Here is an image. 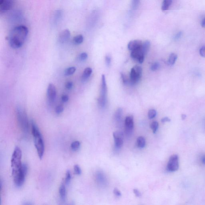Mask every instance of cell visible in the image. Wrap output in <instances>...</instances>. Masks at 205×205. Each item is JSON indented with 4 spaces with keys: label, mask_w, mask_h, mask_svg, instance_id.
I'll use <instances>...</instances> for the list:
<instances>
[{
    "label": "cell",
    "mask_w": 205,
    "mask_h": 205,
    "mask_svg": "<svg viewBox=\"0 0 205 205\" xmlns=\"http://www.w3.org/2000/svg\"><path fill=\"white\" fill-rule=\"evenodd\" d=\"M133 192H134V194H135L136 196L138 197V198H139V197L142 196V194L140 192L138 189H133Z\"/></svg>",
    "instance_id": "cell-40"
},
{
    "label": "cell",
    "mask_w": 205,
    "mask_h": 205,
    "mask_svg": "<svg viewBox=\"0 0 205 205\" xmlns=\"http://www.w3.org/2000/svg\"><path fill=\"white\" fill-rule=\"evenodd\" d=\"M141 0H132L131 1V7L132 9L136 10L138 7Z\"/></svg>",
    "instance_id": "cell-26"
},
{
    "label": "cell",
    "mask_w": 205,
    "mask_h": 205,
    "mask_svg": "<svg viewBox=\"0 0 205 205\" xmlns=\"http://www.w3.org/2000/svg\"><path fill=\"white\" fill-rule=\"evenodd\" d=\"M202 161L203 164L205 165V155H204L202 157Z\"/></svg>",
    "instance_id": "cell-46"
},
{
    "label": "cell",
    "mask_w": 205,
    "mask_h": 205,
    "mask_svg": "<svg viewBox=\"0 0 205 205\" xmlns=\"http://www.w3.org/2000/svg\"><path fill=\"white\" fill-rule=\"evenodd\" d=\"M150 41H148V40H146V41H145L143 43L141 49H142L143 52V53L144 55H146L148 53L150 47Z\"/></svg>",
    "instance_id": "cell-18"
},
{
    "label": "cell",
    "mask_w": 205,
    "mask_h": 205,
    "mask_svg": "<svg viewBox=\"0 0 205 205\" xmlns=\"http://www.w3.org/2000/svg\"><path fill=\"white\" fill-rule=\"evenodd\" d=\"M14 182L17 187H20L23 185L25 181L26 174L22 171V169L16 171H12Z\"/></svg>",
    "instance_id": "cell-7"
},
{
    "label": "cell",
    "mask_w": 205,
    "mask_h": 205,
    "mask_svg": "<svg viewBox=\"0 0 205 205\" xmlns=\"http://www.w3.org/2000/svg\"><path fill=\"white\" fill-rule=\"evenodd\" d=\"M83 37L82 35H79L74 36L73 39V42L75 45H80L83 43Z\"/></svg>",
    "instance_id": "cell-22"
},
{
    "label": "cell",
    "mask_w": 205,
    "mask_h": 205,
    "mask_svg": "<svg viewBox=\"0 0 205 205\" xmlns=\"http://www.w3.org/2000/svg\"><path fill=\"white\" fill-rule=\"evenodd\" d=\"M186 118V115H185V114H182V115H181V118H182V120H184V119H185Z\"/></svg>",
    "instance_id": "cell-47"
},
{
    "label": "cell",
    "mask_w": 205,
    "mask_h": 205,
    "mask_svg": "<svg viewBox=\"0 0 205 205\" xmlns=\"http://www.w3.org/2000/svg\"><path fill=\"white\" fill-rule=\"evenodd\" d=\"M170 119L168 117H165V118H163L161 120V122L163 123L167 122H170Z\"/></svg>",
    "instance_id": "cell-43"
},
{
    "label": "cell",
    "mask_w": 205,
    "mask_h": 205,
    "mask_svg": "<svg viewBox=\"0 0 205 205\" xmlns=\"http://www.w3.org/2000/svg\"><path fill=\"white\" fill-rule=\"evenodd\" d=\"M177 59V55L175 53H171L169 57L168 63L170 65H174Z\"/></svg>",
    "instance_id": "cell-24"
},
{
    "label": "cell",
    "mask_w": 205,
    "mask_h": 205,
    "mask_svg": "<svg viewBox=\"0 0 205 205\" xmlns=\"http://www.w3.org/2000/svg\"><path fill=\"white\" fill-rule=\"evenodd\" d=\"M157 112L155 109H152L149 110L148 113V118L150 119L154 118L156 115Z\"/></svg>",
    "instance_id": "cell-30"
},
{
    "label": "cell",
    "mask_w": 205,
    "mask_h": 205,
    "mask_svg": "<svg viewBox=\"0 0 205 205\" xmlns=\"http://www.w3.org/2000/svg\"><path fill=\"white\" fill-rule=\"evenodd\" d=\"M179 167V157L178 155H174L170 157L167 166V169L169 171H176Z\"/></svg>",
    "instance_id": "cell-8"
},
{
    "label": "cell",
    "mask_w": 205,
    "mask_h": 205,
    "mask_svg": "<svg viewBox=\"0 0 205 205\" xmlns=\"http://www.w3.org/2000/svg\"><path fill=\"white\" fill-rule=\"evenodd\" d=\"M151 128L153 131V133H156L158 129V127H159V124L157 122L154 121L151 124Z\"/></svg>",
    "instance_id": "cell-27"
},
{
    "label": "cell",
    "mask_w": 205,
    "mask_h": 205,
    "mask_svg": "<svg viewBox=\"0 0 205 205\" xmlns=\"http://www.w3.org/2000/svg\"><path fill=\"white\" fill-rule=\"evenodd\" d=\"M80 143L79 141L73 142L71 144V148L73 150H77L80 148Z\"/></svg>",
    "instance_id": "cell-28"
},
{
    "label": "cell",
    "mask_w": 205,
    "mask_h": 205,
    "mask_svg": "<svg viewBox=\"0 0 205 205\" xmlns=\"http://www.w3.org/2000/svg\"><path fill=\"white\" fill-rule=\"evenodd\" d=\"M33 138H34V144L36 148L38 156L41 160L43 157L44 149H45L44 142H43L41 134L40 133L38 135L34 136Z\"/></svg>",
    "instance_id": "cell-5"
},
{
    "label": "cell",
    "mask_w": 205,
    "mask_h": 205,
    "mask_svg": "<svg viewBox=\"0 0 205 205\" xmlns=\"http://www.w3.org/2000/svg\"><path fill=\"white\" fill-rule=\"evenodd\" d=\"M201 26L203 28H205V18L203 19L202 22H201Z\"/></svg>",
    "instance_id": "cell-45"
},
{
    "label": "cell",
    "mask_w": 205,
    "mask_h": 205,
    "mask_svg": "<svg viewBox=\"0 0 205 205\" xmlns=\"http://www.w3.org/2000/svg\"><path fill=\"white\" fill-rule=\"evenodd\" d=\"M113 193L115 195L117 196V197H121L122 196V193L117 188H115L113 190Z\"/></svg>",
    "instance_id": "cell-36"
},
{
    "label": "cell",
    "mask_w": 205,
    "mask_h": 205,
    "mask_svg": "<svg viewBox=\"0 0 205 205\" xmlns=\"http://www.w3.org/2000/svg\"><path fill=\"white\" fill-rule=\"evenodd\" d=\"M74 172L76 174L80 175L81 174V169L78 165H75L74 166Z\"/></svg>",
    "instance_id": "cell-33"
},
{
    "label": "cell",
    "mask_w": 205,
    "mask_h": 205,
    "mask_svg": "<svg viewBox=\"0 0 205 205\" xmlns=\"http://www.w3.org/2000/svg\"><path fill=\"white\" fill-rule=\"evenodd\" d=\"M28 29L24 25L14 28L8 36L9 44L12 48L18 49L23 45L28 34Z\"/></svg>",
    "instance_id": "cell-1"
},
{
    "label": "cell",
    "mask_w": 205,
    "mask_h": 205,
    "mask_svg": "<svg viewBox=\"0 0 205 205\" xmlns=\"http://www.w3.org/2000/svg\"><path fill=\"white\" fill-rule=\"evenodd\" d=\"M121 76H122V79L123 82V83L125 84L127 83V80L125 76L124 75L123 73H121Z\"/></svg>",
    "instance_id": "cell-42"
},
{
    "label": "cell",
    "mask_w": 205,
    "mask_h": 205,
    "mask_svg": "<svg viewBox=\"0 0 205 205\" xmlns=\"http://www.w3.org/2000/svg\"><path fill=\"white\" fill-rule=\"evenodd\" d=\"M15 0H0V11L4 12L11 10L13 7Z\"/></svg>",
    "instance_id": "cell-11"
},
{
    "label": "cell",
    "mask_w": 205,
    "mask_h": 205,
    "mask_svg": "<svg viewBox=\"0 0 205 205\" xmlns=\"http://www.w3.org/2000/svg\"><path fill=\"white\" fill-rule=\"evenodd\" d=\"M199 53L201 56L205 57V46H203L200 49Z\"/></svg>",
    "instance_id": "cell-39"
},
{
    "label": "cell",
    "mask_w": 205,
    "mask_h": 205,
    "mask_svg": "<svg viewBox=\"0 0 205 205\" xmlns=\"http://www.w3.org/2000/svg\"><path fill=\"white\" fill-rule=\"evenodd\" d=\"M123 113V109L121 108H119L117 109L114 115V119L116 123L119 124L121 123L122 120V117Z\"/></svg>",
    "instance_id": "cell-15"
},
{
    "label": "cell",
    "mask_w": 205,
    "mask_h": 205,
    "mask_svg": "<svg viewBox=\"0 0 205 205\" xmlns=\"http://www.w3.org/2000/svg\"><path fill=\"white\" fill-rule=\"evenodd\" d=\"M173 0H164L161 6V9L163 11L168 10L171 5Z\"/></svg>",
    "instance_id": "cell-20"
},
{
    "label": "cell",
    "mask_w": 205,
    "mask_h": 205,
    "mask_svg": "<svg viewBox=\"0 0 205 205\" xmlns=\"http://www.w3.org/2000/svg\"><path fill=\"white\" fill-rule=\"evenodd\" d=\"M123 138H114L115 147L117 149H120L123 145Z\"/></svg>",
    "instance_id": "cell-23"
},
{
    "label": "cell",
    "mask_w": 205,
    "mask_h": 205,
    "mask_svg": "<svg viewBox=\"0 0 205 205\" xmlns=\"http://www.w3.org/2000/svg\"><path fill=\"white\" fill-rule=\"evenodd\" d=\"M160 66V64L157 62H156L152 64L151 67V69L153 71H156L159 69Z\"/></svg>",
    "instance_id": "cell-32"
},
{
    "label": "cell",
    "mask_w": 205,
    "mask_h": 205,
    "mask_svg": "<svg viewBox=\"0 0 205 205\" xmlns=\"http://www.w3.org/2000/svg\"><path fill=\"white\" fill-rule=\"evenodd\" d=\"M142 42L141 40H133V41H130L127 47H128V49L132 51L140 48L142 47Z\"/></svg>",
    "instance_id": "cell-13"
},
{
    "label": "cell",
    "mask_w": 205,
    "mask_h": 205,
    "mask_svg": "<svg viewBox=\"0 0 205 205\" xmlns=\"http://www.w3.org/2000/svg\"><path fill=\"white\" fill-rule=\"evenodd\" d=\"M47 96L48 101L50 104H52L55 100L57 91L53 83H49L47 90Z\"/></svg>",
    "instance_id": "cell-9"
},
{
    "label": "cell",
    "mask_w": 205,
    "mask_h": 205,
    "mask_svg": "<svg viewBox=\"0 0 205 205\" xmlns=\"http://www.w3.org/2000/svg\"><path fill=\"white\" fill-rule=\"evenodd\" d=\"M88 55L86 53H83L79 56V59L81 61L85 60L87 58Z\"/></svg>",
    "instance_id": "cell-34"
},
{
    "label": "cell",
    "mask_w": 205,
    "mask_h": 205,
    "mask_svg": "<svg viewBox=\"0 0 205 205\" xmlns=\"http://www.w3.org/2000/svg\"><path fill=\"white\" fill-rule=\"evenodd\" d=\"M22 151L18 147H16L12 154L11 160L12 171L18 170L21 169Z\"/></svg>",
    "instance_id": "cell-3"
},
{
    "label": "cell",
    "mask_w": 205,
    "mask_h": 205,
    "mask_svg": "<svg viewBox=\"0 0 205 205\" xmlns=\"http://www.w3.org/2000/svg\"><path fill=\"white\" fill-rule=\"evenodd\" d=\"M111 61V57L109 56H106V57H105V63H106V65L108 66H110Z\"/></svg>",
    "instance_id": "cell-37"
},
{
    "label": "cell",
    "mask_w": 205,
    "mask_h": 205,
    "mask_svg": "<svg viewBox=\"0 0 205 205\" xmlns=\"http://www.w3.org/2000/svg\"><path fill=\"white\" fill-rule=\"evenodd\" d=\"M70 32L68 29H65L62 31L59 36V41L60 43H64L66 42L70 36Z\"/></svg>",
    "instance_id": "cell-12"
},
{
    "label": "cell",
    "mask_w": 205,
    "mask_h": 205,
    "mask_svg": "<svg viewBox=\"0 0 205 205\" xmlns=\"http://www.w3.org/2000/svg\"><path fill=\"white\" fill-rule=\"evenodd\" d=\"M137 144L139 148H144L146 145V140L144 137L142 136L138 137L137 140Z\"/></svg>",
    "instance_id": "cell-19"
},
{
    "label": "cell",
    "mask_w": 205,
    "mask_h": 205,
    "mask_svg": "<svg viewBox=\"0 0 205 205\" xmlns=\"http://www.w3.org/2000/svg\"><path fill=\"white\" fill-rule=\"evenodd\" d=\"M92 73V69L90 67L86 68L84 71L83 73L82 74V81H85L91 75Z\"/></svg>",
    "instance_id": "cell-17"
},
{
    "label": "cell",
    "mask_w": 205,
    "mask_h": 205,
    "mask_svg": "<svg viewBox=\"0 0 205 205\" xmlns=\"http://www.w3.org/2000/svg\"><path fill=\"white\" fill-rule=\"evenodd\" d=\"M125 132L126 135H131L134 127V122L133 116H129L126 117L125 119Z\"/></svg>",
    "instance_id": "cell-10"
},
{
    "label": "cell",
    "mask_w": 205,
    "mask_h": 205,
    "mask_svg": "<svg viewBox=\"0 0 205 205\" xmlns=\"http://www.w3.org/2000/svg\"><path fill=\"white\" fill-rule=\"evenodd\" d=\"M73 83L71 81H68L66 84V87L68 90H70L73 87Z\"/></svg>",
    "instance_id": "cell-38"
},
{
    "label": "cell",
    "mask_w": 205,
    "mask_h": 205,
    "mask_svg": "<svg viewBox=\"0 0 205 205\" xmlns=\"http://www.w3.org/2000/svg\"><path fill=\"white\" fill-rule=\"evenodd\" d=\"M181 35H182V32H179L175 36V39H176V40L178 39H179L180 38Z\"/></svg>",
    "instance_id": "cell-44"
},
{
    "label": "cell",
    "mask_w": 205,
    "mask_h": 205,
    "mask_svg": "<svg viewBox=\"0 0 205 205\" xmlns=\"http://www.w3.org/2000/svg\"><path fill=\"white\" fill-rule=\"evenodd\" d=\"M59 193L60 198L62 201H65L66 198V186L64 184H62L60 186L59 188Z\"/></svg>",
    "instance_id": "cell-16"
},
{
    "label": "cell",
    "mask_w": 205,
    "mask_h": 205,
    "mask_svg": "<svg viewBox=\"0 0 205 205\" xmlns=\"http://www.w3.org/2000/svg\"><path fill=\"white\" fill-rule=\"evenodd\" d=\"M16 115L19 127L24 133L28 132L29 123L27 115L25 110L19 106L16 108Z\"/></svg>",
    "instance_id": "cell-2"
},
{
    "label": "cell",
    "mask_w": 205,
    "mask_h": 205,
    "mask_svg": "<svg viewBox=\"0 0 205 205\" xmlns=\"http://www.w3.org/2000/svg\"><path fill=\"white\" fill-rule=\"evenodd\" d=\"M76 69L75 67H69L65 71V74L66 76H69L73 74L76 71Z\"/></svg>",
    "instance_id": "cell-25"
},
{
    "label": "cell",
    "mask_w": 205,
    "mask_h": 205,
    "mask_svg": "<svg viewBox=\"0 0 205 205\" xmlns=\"http://www.w3.org/2000/svg\"><path fill=\"white\" fill-rule=\"evenodd\" d=\"M64 110L63 107L62 105H59L57 106L55 109V112L57 114H60L63 112Z\"/></svg>",
    "instance_id": "cell-35"
},
{
    "label": "cell",
    "mask_w": 205,
    "mask_h": 205,
    "mask_svg": "<svg viewBox=\"0 0 205 205\" xmlns=\"http://www.w3.org/2000/svg\"><path fill=\"white\" fill-rule=\"evenodd\" d=\"M69 97L68 95H63L61 97V100L63 102H66L69 100Z\"/></svg>",
    "instance_id": "cell-41"
},
{
    "label": "cell",
    "mask_w": 205,
    "mask_h": 205,
    "mask_svg": "<svg viewBox=\"0 0 205 205\" xmlns=\"http://www.w3.org/2000/svg\"><path fill=\"white\" fill-rule=\"evenodd\" d=\"M71 174L69 171L68 170L67 171L66 174V178H65L64 183L66 185H68L69 184L70 182L71 179Z\"/></svg>",
    "instance_id": "cell-29"
},
{
    "label": "cell",
    "mask_w": 205,
    "mask_h": 205,
    "mask_svg": "<svg viewBox=\"0 0 205 205\" xmlns=\"http://www.w3.org/2000/svg\"><path fill=\"white\" fill-rule=\"evenodd\" d=\"M141 47L137 49L132 50L131 52V55L132 58L137 61H138L140 58L144 57L145 56L144 53L143 52Z\"/></svg>",
    "instance_id": "cell-14"
},
{
    "label": "cell",
    "mask_w": 205,
    "mask_h": 205,
    "mask_svg": "<svg viewBox=\"0 0 205 205\" xmlns=\"http://www.w3.org/2000/svg\"><path fill=\"white\" fill-rule=\"evenodd\" d=\"M142 69L138 66H135L132 68L130 73V82L132 85L136 83L141 78Z\"/></svg>",
    "instance_id": "cell-6"
},
{
    "label": "cell",
    "mask_w": 205,
    "mask_h": 205,
    "mask_svg": "<svg viewBox=\"0 0 205 205\" xmlns=\"http://www.w3.org/2000/svg\"><path fill=\"white\" fill-rule=\"evenodd\" d=\"M107 92L108 90L105 75L102 74L101 77V85L100 97L98 100L99 105L101 108H104L106 105L107 103Z\"/></svg>",
    "instance_id": "cell-4"
},
{
    "label": "cell",
    "mask_w": 205,
    "mask_h": 205,
    "mask_svg": "<svg viewBox=\"0 0 205 205\" xmlns=\"http://www.w3.org/2000/svg\"><path fill=\"white\" fill-rule=\"evenodd\" d=\"M113 137L114 138H123V133L121 131H116L113 133Z\"/></svg>",
    "instance_id": "cell-31"
},
{
    "label": "cell",
    "mask_w": 205,
    "mask_h": 205,
    "mask_svg": "<svg viewBox=\"0 0 205 205\" xmlns=\"http://www.w3.org/2000/svg\"><path fill=\"white\" fill-rule=\"evenodd\" d=\"M62 15V12L61 11L58 10L57 11L54 13L53 17V22L54 23H57L59 21L61 18Z\"/></svg>",
    "instance_id": "cell-21"
}]
</instances>
